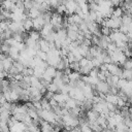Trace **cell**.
Returning a JSON list of instances; mask_svg holds the SVG:
<instances>
[{
	"label": "cell",
	"instance_id": "1",
	"mask_svg": "<svg viewBox=\"0 0 132 132\" xmlns=\"http://www.w3.org/2000/svg\"><path fill=\"white\" fill-rule=\"evenodd\" d=\"M107 71L110 73V75H116V76H119L121 78L122 76V72L123 70L117 65V64H107Z\"/></svg>",
	"mask_w": 132,
	"mask_h": 132
},
{
	"label": "cell",
	"instance_id": "2",
	"mask_svg": "<svg viewBox=\"0 0 132 132\" xmlns=\"http://www.w3.org/2000/svg\"><path fill=\"white\" fill-rule=\"evenodd\" d=\"M96 90L98 91V93H100V94H104V95H106L109 91H110V87H109V85L106 82V80L105 81H99L97 85H96Z\"/></svg>",
	"mask_w": 132,
	"mask_h": 132
},
{
	"label": "cell",
	"instance_id": "3",
	"mask_svg": "<svg viewBox=\"0 0 132 132\" xmlns=\"http://www.w3.org/2000/svg\"><path fill=\"white\" fill-rule=\"evenodd\" d=\"M62 3L66 7V13H69L70 15H72L75 12L76 7H77L76 2H74V1H66V2H62Z\"/></svg>",
	"mask_w": 132,
	"mask_h": 132
},
{
	"label": "cell",
	"instance_id": "4",
	"mask_svg": "<svg viewBox=\"0 0 132 132\" xmlns=\"http://www.w3.org/2000/svg\"><path fill=\"white\" fill-rule=\"evenodd\" d=\"M32 22H33V28L35 29V31H40V30L43 28V26L45 25L42 14H40V15L37 16L36 19H33Z\"/></svg>",
	"mask_w": 132,
	"mask_h": 132
},
{
	"label": "cell",
	"instance_id": "5",
	"mask_svg": "<svg viewBox=\"0 0 132 132\" xmlns=\"http://www.w3.org/2000/svg\"><path fill=\"white\" fill-rule=\"evenodd\" d=\"M39 126H40V131L41 132H55L54 126L50 123H46V122L40 120V125Z\"/></svg>",
	"mask_w": 132,
	"mask_h": 132
},
{
	"label": "cell",
	"instance_id": "6",
	"mask_svg": "<svg viewBox=\"0 0 132 132\" xmlns=\"http://www.w3.org/2000/svg\"><path fill=\"white\" fill-rule=\"evenodd\" d=\"M52 31H53V26H52V24H51V23L45 24V25L43 26V28L40 30V35H41L42 38H44V37L47 36Z\"/></svg>",
	"mask_w": 132,
	"mask_h": 132
},
{
	"label": "cell",
	"instance_id": "7",
	"mask_svg": "<svg viewBox=\"0 0 132 132\" xmlns=\"http://www.w3.org/2000/svg\"><path fill=\"white\" fill-rule=\"evenodd\" d=\"M98 117H99V113L96 112L93 109H90V110L87 111V120H88V122H95V121H97Z\"/></svg>",
	"mask_w": 132,
	"mask_h": 132
},
{
	"label": "cell",
	"instance_id": "8",
	"mask_svg": "<svg viewBox=\"0 0 132 132\" xmlns=\"http://www.w3.org/2000/svg\"><path fill=\"white\" fill-rule=\"evenodd\" d=\"M38 45H39V50L43 53H48L50 52V45L48 42L45 41L44 39H39L38 40Z\"/></svg>",
	"mask_w": 132,
	"mask_h": 132
},
{
	"label": "cell",
	"instance_id": "9",
	"mask_svg": "<svg viewBox=\"0 0 132 132\" xmlns=\"http://www.w3.org/2000/svg\"><path fill=\"white\" fill-rule=\"evenodd\" d=\"M12 66H13V61H12L9 57H7L6 59L3 60V68H4V71H5L6 73L9 72V70L11 69Z\"/></svg>",
	"mask_w": 132,
	"mask_h": 132
},
{
	"label": "cell",
	"instance_id": "10",
	"mask_svg": "<svg viewBox=\"0 0 132 132\" xmlns=\"http://www.w3.org/2000/svg\"><path fill=\"white\" fill-rule=\"evenodd\" d=\"M118 99H119V96L118 95H112V94H106L105 95V98H104V100L107 103H111L113 105H117Z\"/></svg>",
	"mask_w": 132,
	"mask_h": 132
},
{
	"label": "cell",
	"instance_id": "11",
	"mask_svg": "<svg viewBox=\"0 0 132 132\" xmlns=\"http://www.w3.org/2000/svg\"><path fill=\"white\" fill-rule=\"evenodd\" d=\"M23 27H24V30H25V31H30V30L33 28L32 19L27 18L25 21H23Z\"/></svg>",
	"mask_w": 132,
	"mask_h": 132
},
{
	"label": "cell",
	"instance_id": "12",
	"mask_svg": "<svg viewBox=\"0 0 132 132\" xmlns=\"http://www.w3.org/2000/svg\"><path fill=\"white\" fill-rule=\"evenodd\" d=\"M41 13H40V11H39V9H37V8H35V7H32L29 11H28V16L30 18V19H36L37 16H39Z\"/></svg>",
	"mask_w": 132,
	"mask_h": 132
},
{
	"label": "cell",
	"instance_id": "13",
	"mask_svg": "<svg viewBox=\"0 0 132 132\" xmlns=\"http://www.w3.org/2000/svg\"><path fill=\"white\" fill-rule=\"evenodd\" d=\"M69 81H78L80 80V74L79 72H75V71H71V73L68 75Z\"/></svg>",
	"mask_w": 132,
	"mask_h": 132
},
{
	"label": "cell",
	"instance_id": "14",
	"mask_svg": "<svg viewBox=\"0 0 132 132\" xmlns=\"http://www.w3.org/2000/svg\"><path fill=\"white\" fill-rule=\"evenodd\" d=\"M123 13H124V10H123V8H121V7H116V8H114V7H113L112 16L122 19V16H123Z\"/></svg>",
	"mask_w": 132,
	"mask_h": 132
},
{
	"label": "cell",
	"instance_id": "15",
	"mask_svg": "<svg viewBox=\"0 0 132 132\" xmlns=\"http://www.w3.org/2000/svg\"><path fill=\"white\" fill-rule=\"evenodd\" d=\"M28 37H30L31 39H33V40H35V41H37V42H38V40L40 39V33H39L38 31L33 30V31H30V33H29V35H28Z\"/></svg>",
	"mask_w": 132,
	"mask_h": 132
},
{
	"label": "cell",
	"instance_id": "16",
	"mask_svg": "<svg viewBox=\"0 0 132 132\" xmlns=\"http://www.w3.org/2000/svg\"><path fill=\"white\" fill-rule=\"evenodd\" d=\"M46 90L48 91V92H51V93H53V94H57L58 92H60L59 91V88L54 84V82H51V84H48V86H47V88H46Z\"/></svg>",
	"mask_w": 132,
	"mask_h": 132
},
{
	"label": "cell",
	"instance_id": "17",
	"mask_svg": "<svg viewBox=\"0 0 132 132\" xmlns=\"http://www.w3.org/2000/svg\"><path fill=\"white\" fill-rule=\"evenodd\" d=\"M69 68H70V70H73V71H75V72H79V64H78V62H73V63H71V64H69Z\"/></svg>",
	"mask_w": 132,
	"mask_h": 132
},
{
	"label": "cell",
	"instance_id": "18",
	"mask_svg": "<svg viewBox=\"0 0 132 132\" xmlns=\"http://www.w3.org/2000/svg\"><path fill=\"white\" fill-rule=\"evenodd\" d=\"M123 66H124L125 70H132V61L127 59V61L123 64Z\"/></svg>",
	"mask_w": 132,
	"mask_h": 132
},
{
	"label": "cell",
	"instance_id": "19",
	"mask_svg": "<svg viewBox=\"0 0 132 132\" xmlns=\"http://www.w3.org/2000/svg\"><path fill=\"white\" fill-rule=\"evenodd\" d=\"M100 31H101L102 35H104V36H108V35L110 34V32H111V30H110V29H108L107 27H104V26L100 29Z\"/></svg>",
	"mask_w": 132,
	"mask_h": 132
},
{
	"label": "cell",
	"instance_id": "20",
	"mask_svg": "<svg viewBox=\"0 0 132 132\" xmlns=\"http://www.w3.org/2000/svg\"><path fill=\"white\" fill-rule=\"evenodd\" d=\"M64 12H66V7L63 5V3H61V4L57 7V13L61 14V13H64Z\"/></svg>",
	"mask_w": 132,
	"mask_h": 132
},
{
	"label": "cell",
	"instance_id": "21",
	"mask_svg": "<svg viewBox=\"0 0 132 132\" xmlns=\"http://www.w3.org/2000/svg\"><path fill=\"white\" fill-rule=\"evenodd\" d=\"M102 132H114V130H111L109 128H105V129L102 130Z\"/></svg>",
	"mask_w": 132,
	"mask_h": 132
},
{
	"label": "cell",
	"instance_id": "22",
	"mask_svg": "<svg viewBox=\"0 0 132 132\" xmlns=\"http://www.w3.org/2000/svg\"><path fill=\"white\" fill-rule=\"evenodd\" d=\"M94 132H102V131H94Z\"/></svg>",
	"mask_w": 132,
	"mask_h": 132
}]
</instances>
